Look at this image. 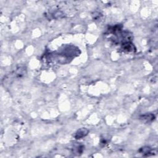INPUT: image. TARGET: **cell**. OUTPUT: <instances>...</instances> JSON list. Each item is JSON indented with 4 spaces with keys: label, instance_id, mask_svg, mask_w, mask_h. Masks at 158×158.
Segmentation results:
<instances>
[{
    "label": "cell",
    "instance_id": "2",
    "mask_svg": "<svg viewBox=\"0 0 158 158\" xmlns=\"http://www.w3.org/2000/svg\"><path fill=\"white\" fill-rule=\"evenodd\" d=\"M88 133V130L86 129V128H82L77 131V132L75 134V138H76L77 140L78 139H81L82 138L85 137V136L87 135Z\"/></svg>",
    "mask_w": 158,
    "mask_h": 158
},
{
    "label": "cell",
    "instance_id": "4",
    "mask_svg": "<svg viewBox=\"0 0 158 158\" xmlns=\"http://www.w3.org/2000/svg\"><path fill=\"white\" fill-rule=\"evenodd\" d=\"M140 152L141 153H143V155H145L146 156H149V155H153V151L148 146H145V147L141 148L140 150Z\"/></svg>",
    "mask_w": 158,
    "mask_h": 158
},
{
    "label": "cell",
    "instance_id": "3",
    "mask_svg": "<svg viewBox=\"0 0 158 158\" xmlns=\"http://www.w3.org/2000/svg\"><path fill=\"white\" fill-rule=\"evenodd\" d=\"M155 116H154V114H151V113L145 114L144 115L141 116L140 118L141 119H142L143 120H145V121H146V122L153 121V120L155 119Z\"/></svg>",
    "mask_w": 158,
    "mask_h": 158
},
{
    "label": "cell",
    "instance_id": "1",
    "mask_svg": "<svg viewBox=\"0 0 158 158\" xmlns=\"http://www.w3.org/2000/svg\"><path fill=\"white\" fill-rule=\"evenodd\" d=\"M122 50L124 52H133L135 50V46L133 43H131L130 41H128V42H125L122 44Z\"/></svg>",
    "mask_w": 158,
    "mask_h": 158
}]
</instances>
